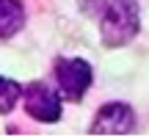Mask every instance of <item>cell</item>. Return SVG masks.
<instances>
[{"label": "cell", "instance_id": "1", "mask_svg": "<svg viewBox=\"0 0 149 138\" xmlns=\"http://www.w3.org/2000/svg\"><path fill=\"white\" fill-rule=\"evenodd\" d=\"M141 31V11L135 0H102L100 3V42L116 50L130 44Z\"/></svg>", "mask_w": 149, "mask_h": 138}, {"label": "cell", "instance_id": "2", "mask_svg": "<svg viewBox=\"0 0 149 138\" xmlns=\"http://www.w3.org/2000/svg\"><path fill=\"white\" fill-rule=\"evenodd\" d=\"M61 100H64V94L55 91L53 86L42 83V80L22 86V105H25L28 116L42 124H55L61 119V113H64V102Z\"/></svg>", "mask_w": 149, "mask_h": 138}, {"label": "cell", "instance_id": "3", "mask_svg": "<svg viewBox=\"0 0 149 138\" xmlns=\"http://www.w3.org/2000/svg\"><path fill=\"white\" fill-rule=\"evenodd\" d=\"M53 72H55L58 91L64 94V100H69V102H80L83 94L88 91L91 80H94L91 64L83 61V58H55Z\"/></svg>", "mask_w": 149, "mask_h": 138}, {"label": "cell", "instance_id": "4", "mask_svg": "<svg viewBox=\"0 0 149 138\" xmlns=\"http://www.w3.org/2000/svg\"><path fill=\"white\" fill-rule=\"evenodd\" d=\"M135 130V111L124 102H108L97 111L94 124L88 127L91 135H127Z\"/></svg>", "mask_w": 149, "mask_h": 138}, {"label": "cell", "instance_id": "5", "mask_svg": "<svg viewBox=\"0 0 149 138\" xmlns=\"http://www.w3.org/2000/svg\"><path fill=\"white\" fill-rule=\"evenodd\" d=\"M25 28L22 0H0V39H11Z\"/></svg>", "mask_w": 149, "mask_h": 138}, {"label": "cell", "instance_id": "6", "mask_svg": "<svg viewBox=\"0 0 149 138\" xmlns=\"http://www.w3.org/2000/svg\"><path fill=\"white\" fill-rule=\"evenodd\" d=\"M19 100H22V86L0 75V113H11Z\"/></svg>", "mask_w": 149, "mask_h": 138}]
</instances>
